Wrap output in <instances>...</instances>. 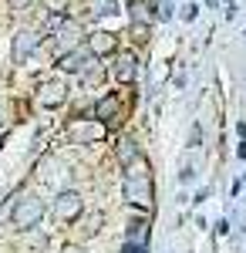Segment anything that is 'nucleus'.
<instances>
[{
  "label": "nucleus",
  "instance_id": "423d86ee",
  "mask_svg": "<svg viewBox=\"0 0 246 253\" xmlns=\"http://www.w3.org/2000/svg\"><path fill=\"white\" fill-rule=\"evenodd\" d=\"M38 44H41L38 31H17V34H14V51H10V54H14L17 64H24V61L38 51Z\"/></svg>",
  "mask_w": 246,
  "mask_h": 253
},
{
  "label": "nucleus",
  "instance_id": "4be33fe9",
  "mask_svg": "<svg viewBox=\"0 0 246 253\" xmlns=\"http://www.w3.org/2000/svg\"><path fill=\"white\" fill-rule=\"evenodd\" d=\"M0 145H3V135H0Z\"/></svg>",
  "mask_w": 246,
  "mask_h": 253
},
{
  "label": "nucleus",
  "instance_id": "aec40b11",
  "mask_svg": "<svg viewBox=\"0 0 246 253\" xmlns=\"http://www.w3.org/2000/svg\"><path fill=\"white\" fill-rule=\"evenodd\" d=\"M61 253H81V250H78V247H64Z\"/></svg>",
  "mask_w": 246,
  "mask_h": 253
},
{
  "label": "nucleus",
  "instance_id": "20e7f679",
  "mask_svg": "<svg viewBox=\"0 0 246 253\" xmlns=\"http://www.w3.org/2000/svg\"><path fill=\"white\" fill-rule=\"evenodd\" d=\"M54 58H64V54H71L78 51V38H81V27H78L75 20H64L61 27L54 31Z\"/></svg>",
  "mask_w": 246,
  "mask_h": 253
},
{
  "label": "nucleus",
  "instance_id": "6ab92c4d",
  "mask_svg": "<svg viewBox=\"0 0 246 253\" xmlns=\"http://www.w3.org/2000/svg\"><path fill=\"white\" fill-rule=\"evenodd\" d=\"M125 253H145V247H128L125 243Z\"/></svg>",
  "mask_w": 246,
  "mask_h": 253
},
{
  "label": "nucleus",
  "instance_id": "a211bd4d",
  "mask_svg": "<svg viewBox=\"0 0 246 253\" xmlns=\"http://www.w3.org/2000/svg\"><path fill=\"white\" fill-rule=\"evenodd\" d=\"M3 128H7V112L0 108V135H3Z\"/></svg>",
  "mask_w": 246,
  "mask_h": 253
},
{
  "label": "nucleus",
  "instance_id": "ddd939ff",
  "mask_svg": "<svg viewBox=\"0 0 246 253\" xmlns=\"http://www.w3.org/2000/svg\"><path fill=\"white\" fill-rule=\"evenodd\" d=\"M145 240H149V219L142 216L128 226V247H145Z\"/></svg>",
  "mask_w": 246,
  "mask_h": 253
},
{
  "label": "nucleus",
  "instance_id": "1a4fd4ad",
  "mask_svg": "<svg viewBox=\"0 0 246 253\" xmlns=\"http://www.w3.org/2000/svg\"><path fill=\"white\" fill-rule=\"evenodd\" d=\"M115 78H118V81H125V84L138 78V61H135L132 51H122V54L115 58Z\"/></svg>",
  "mask_w": 246,
  "mask_h": 253
},
{
  "label": "nucleus",
  "instance_id": "412c9836",
  "mask_svg": "<svg viewBox=\"0 0 246 253\" xmlns=\"http://www.w3.org/2000/svg\"><path fill=\"white\" fill-rule=\"evenodd\" d=\"M145 3H152V7H155V3H159V0H145Z\"/></svg>",
  "mask_w": 246,
  "mask_h": 253
},
{
  "label": "nucleus",
  "instance_id": "4468645a",
  "mask_svg": "<svg viewBox=\"0 0 246 253\" xmlns=\"http://www.w3.org/2000/svg\"><path fill=\"white\" fill-rule=\"evenodd\" d=\"M101 223H105V213H88V216H84V226H81L84 240H88V236H95L98 230H101Z\"/></svg>",
  "mask_w": 246,
  "mask_h": 253
},
{
  "label": "nucleus",
  "instance_id": "0eeeda50",
  "mask_svg": "<svg viewBox=\"0 0 246 253\" xmlns=\"http://www.w3.org/2000/svg\"><path fill=\"white\" fill-rule=\"evenodd\" d=\"M64 98H68V88H64L61 81H44L41 91H38V105H44V108H57Z\"/></svg>",
  "mask_w": 246,
  "mask_h": 253
},
{
  "label": "nucleus",
  "instance_id": "f03ea898",
  "mask_svg": "<svg viewBox=\"0 0 246 253\" xmlns=\"http://www.w3.org/2000/svg\"><path fill=\"white\" fill-rule=\"evenodd\" d=\"M41 216H44V199L34 196V193H20L14 210H10V223L17 230H34L41 223Z\"/></svg>",
  "mask_w": 246,
  "mask_h": 253
},
{
  "label": "nucleus",
  "instance_id": "9b49d317",
  "mask_svg": "<svg viewBox=\"0 0 246 253\" xmlns=\"http://www.w3.org/2000/svg\"><path fill=\"white\" fill-rule=\"evenodd\" d=\"M95 112H98V118H101V122H112V125H118V122H122V108H118V98H115V95H105L95 105Z\"/></svg>",
  "mask_w": 246,
  "mask_h": 253
},
{
  "label": "nucleus",
  "instance_id": "39448f33",
  "mask_svg": "<svg viewBox=\"0 0 246 253\" xmlns=\"http://www.w3.org/2000/svg\"><path fill=\"white\" fill-rule=\"evenodd\" d=\"M68 135H71V142H101L105 138V125L101 122H71L68 125Z\"/></svg>",
  "mask_w": 246,
  "mask_h": 253
},
{
  "label": "nucleus",
  "instance_id": "2eb2a0df",
  "mask_svg": "<svg viewBox=\"0 0 246 253\" xmlns=\"http://www.w3.org/2000/svg\"><path fill=\"white\" fill-rule=\"evenodd\" d=\"M115 10H118L115 0H91V14H95V17H108V14H115Z\"/></svg>",
  "mask_w": 246,
  "mask_h": 253
},
{
  "label": "nucleus",
  "instance_id": "f257e3e1",
  "mask_svg": "<svg viewBox=\"0 0 246 253\" xmlns=\"http://www.w3.org/2000/svg\"><path fill=\"white\" fill-rule=\"evenodd\" d=\"M122 193H125V203H132V206H152V169L145 159L128 166Z\"/></svg>",
  "mask_w": 246,
  "mask_h": 253
},
{
  "label": "nucleus",
  "instance_id": "9d476101",
  "mask_svg": "<svg viewBox=\"0 0 246 253\" xmlns=\"http://www.w3.org/2000/svg\"><path fill=\"white\" fill-rule=\"evenodd\" d=\"M115 159H118V166H132V162H138L142 159V152H138V142L135 138H122L118 145H115Z\"/></svg>",
  "mask_w": 246,
  "mask_h": 253
},
{
  "label": "nucleus",
  "instance_id": "7ed1b4c3",
  "mask_svg": "<svg viewBox=\"0 0 246 253\" xmlns=\"http://www.w3.org/2000/svg\"><path fill=\"white\" fill-rule=\"evenodd\" d=\"M81 210H84L81 193H75V189L57 193V199H54V219H61V223H75L78 216H81Z\"/></svg>",
  "mask_w": 246,
  "mask_h": 253
},
{
  "label": "nucleus",
  "instance_id": "dca6fc26",
  "mask_svg": "<svg viewBox=\"0 0 246 253\" xmlns=\"http://www.w3.org/2000/svg\"><path fill=\"white\" fill-rule=\"evenodd\" d=\"M44 3H47V10H54V14H64L71 0H44Z\"/></svg>",
  "mask_w": 246,
  "mask_h": 253
},
{
  "label": "nucleus",
  "instance_id": "6e6552de",
  "mask_svg": "<svg viewBox=\"0 0 246 253\" xmlns=\"http://www.w3.org/2000/svg\"><path fill=\"white\" fill-rule=\"evenodd\" d=\"M61 61V71H68V75H84V68H91V51H71V54H64Z\"/></svg>",
  "mask_w": 246,
  "mask_h": 253
},
{
  "label": "nucleus",
  "instance_id": "f3484780",
  "mask_svg": "<svg viewBox=\"0 0 246 253\" xmlns=\"http://www.w3.org/2000/svg\"><path fill=\"white\" fill-rule=\"evenodd\" d=\"M7 3H10V7H17V10H24V7H31L34 0H7Z\"/></svg>",
  "mask_w": 246,
  "mask_h": 253
},
{
  "label": "nucleus",
  "instance_id": "f8f14e48",
  "mask_svg": "<svg viewBox=\"0 0 246 253\" xmlns=\"http://www.w3.org/2000/svg\"><path fill=\"white\" fill-rule=\"evenodd\" d=\"M88 51H91V54H112L115 51V34H108V31L91 34V38H88Z\"/></svg>",
  "mask_w": 246,
  "mask_h": 253
}]
</instances>
